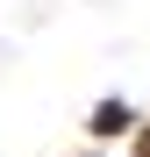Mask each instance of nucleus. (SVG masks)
I'll return each instance as SVG.
<instances>
[{
    "label": "nucleus",
    "instance_id": "obj_1",
    "mask_svg": "<svg viewBox=\"0 0 150 157\" xmlns=\"http://www.w3.org/2000/svg\"><path fill=\"white\" fill-rule=\"evenodd\" d=\"M129 121H136V114H129V100H100V107H93V136H121Z\"/></svg>",
    "mask_w": 150,
    "mask_h": 157
},
{
    "label": "nucleus",
    "instance_id": "obj_2",
    "mask_svg": "<svg viewBox=\"0 0 150 157\" xmlns=\"http://www.w3.org/2000/svg\"><path fill=\"white\" fill-rule=\"evenodd\" d=\"M136 157H150V128H143V143H136Z\"/></svg>",
    "mask_w": 150,
    "mask_h": 157
}]
</instances>
